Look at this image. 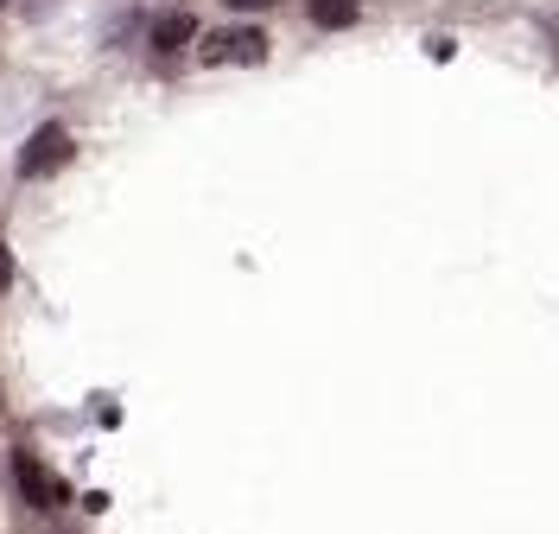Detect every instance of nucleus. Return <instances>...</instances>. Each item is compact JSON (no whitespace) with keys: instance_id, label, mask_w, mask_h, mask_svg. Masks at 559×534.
I'll use <instances>...</instances> for the list:
<instances>
[{"instance_id":"f257e3e1","label":"nucleus","mask_w":559,"mask_h":534,"mask_svg":"<svg viewBox=\"0 0 559 534\" xmlns=\"http://www.w3.org/2000/svg\"><path fill=\"white\" fill-rule=\"evenodd\" d=\"M70 159V128L64 121H45L33 141L20 146V178H51Z\"/></svg>"},{"instance_id":"f03ea898","label":"nucleus","mask_w":559,"mask_h":534,"mask_svg":"<svg viewBox=\"0 0 559 534\" xmlns=\"http://www.w3.org/2000/svg\"><path fill=\"white\" fill-rule=\"evenodd\" d=\"M13 477H20V490H26V497H33L38 509H64V502H70V490L58 484V477H51V471H45V464L33 459V452H20V459H13Z\"/></svg>"},{"instance_id":"7ed1b4c3","label":"nucleus","mask_w":559,"mask_h":534,"mask_svg":"<svg viewBox=\"0 0 559 534\" xmlns=\"http://www.w3.org/2000/svg\"><path fill=\"white\" fill-rule=\"evenodd\" d=\"M261 58H267V33H261V26L229 33V64H261Z\"/></svg>"},{"instance_id":"20e7f679","label":"nucleus","mask_w":559,"mask_h":534,"mask_svg":"<svg viewBox=\"0 0 559 534\" xmlns=\"http://www.w3.org/2000/svg\"><path fill=\"white\" fill-rule=\"evenodd\" d=\"M191 38H198V20H191V13H173V20L153 26V45H159V51H178V45H191Z\"/></svg>"},{"instance_id":"39448f33","label":"nucleus","mask_w":559,"mask_h":534,"mask_svg":"<svg viewBox=\"0 0 559 534\" xmlns=\"http://www.w3.org/2000/svg\"><path fill=\"white\" fill-rule=\"evenodd\" d=\"M362 0H312V20L318 26H356Z\"/></svg>"},{"instance_id":"423d86ee","label":"nucleus","mask_w":559,"mask_h":534,"mask_svg":"<svg viewBox=\"0 0 559 534\" xmlns=\"http://www.w3.org/2000/svg\"><path fill=\"white\" fill-rule=\"evenodd\" d=\"M204 58L210 64H229V26L223 33H204Z\"/></svg>"},{"instance_id":"0eeeda50","label":"nucleus","mask_w":559,"mask_h":534,"mask_svg":"<svg viewBox=\"0 0 559 534\" xmlns=\"http://www.w3.org/2000/svg\"><path fill=\"white\" fill-rule=\"evenodd\" d=\"M223 7H236V13H261V7H274V0H223Z\"/></svg>"},{"instance_id":"6e6552de","label":"nucleus","mask_w":559,"mask_h":534,"mask_svg":"<svg viewBox=\"0 0 559 534\" xmlns=\"http://www.w3.org/2000/svg\"><path fill=\"white\" fill-rule=\"evenodd\" d=\"M7 286H13V254L0 249V293H7Z\"/></svg>"},{"instance_id":"1a4fd4ad","label":"nucleus","mask_w":559,"mask_h":534,"mask_svg":"<svg viewBox=\"0 0 559 534\" xmlns=\"http://www.w3.org/2000/svg\"><path fill=\"white\" fill-rule=\"evenodd\" d=\"M0 7H7V0H0Z\"/></svg>"}]
</instances>
